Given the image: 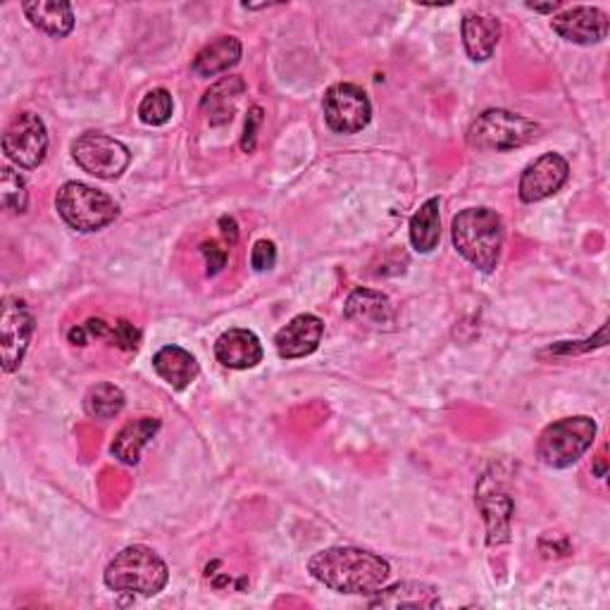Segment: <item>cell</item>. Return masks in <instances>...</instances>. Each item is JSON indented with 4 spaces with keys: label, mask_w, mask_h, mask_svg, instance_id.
<instances>
[{
    "label": "cell",
    "mask_w": 610,
    "mask_h": 610,
    "mask_svg": "<svg viewBox=\"0 0 610 610\" xmlns=\"http://www.w3.org/2000/svg\"><path fill=\"white\" fill-rule=\"evenodd\" d=\"M308 570L325 587L341 594H375L391 575V568L382 556L351 546L315 553L308 560Z\"/></svg>",
    "instance_id": "6da1fadb"
},
{
    "label": "cell",
    "mask_w": 610,
    "mask_h": 610,
    "mask_svg": "<svg viewBox=\"0 0 610 610\" xmlns=\"http://www.w3.org/2000/svg\"><path fill=\"white\" fill-rule=\"evenodd\" d=\"M453 246L468 263L482 272H494L501 263L506 227L499 213L489 208H468L453 220Z\"/></svg>",
    "instance_id": "7a4b0ae2"
},
{
    "label": "cell",
    "mask_w": 610,
    "mask_h": 610,
    "mask_svg": "<svg viewBox=\"0 0 610 610\" xmlns=\"http://www.w3.org/2000/svg\"><path fill=\"white\" fill-rule=\"evenodd\" d=\"M170 570L165 560L148 546H127L105 568V584L117 594L155 596L165 589Z\"/></svg>",
    "instance_id": "3957f363"
},
{
    "label": "cell",
    "mask_w": 610,
    "mask_h": 610,
    "mask_svg": "<svg viewBox=\"0 0 610 610\" xmlns=\"http://www.w3.org/2000/svg\"><path fill=\"white\" fill-rule=\"evenodd\" d=\"M539 136V124L508 110H487L470 124L468 144L477 151L506 153L532 144Z\"/></svg>",
    "instance_id": "277c9868"
},
{
    "label": "cell",
    "mask_w": 610,
    "mask_h": 610,
    "mask_svg": "<svg viewBox=\"0 0 610 610\" xmlns=\"http://www.w3.org/2000/svg\"><path fill=\"white\" fill-rule=\"evenodd\" d=\"M58 213L72 229L77 232H98L105 229L108 224L115 222L120 215L117 203L103 191L91 189V186L79 182H67L58 191L55 198Z\"/></svg>",
    "instance_id": "5b68a950"
},
{
    "label": "cell",
    "mask_w": 610,
    "mask_h": 610,
    "mask_svg": "<svg viewBox=\"0 0 610 610\" xmlns=\"http://www.w3.org/2000/svg\"><path fill=\"white\" fill-rule=\"evenodd\" d=\"M596 437V422L587 415L563 418L541 432L537 456L549 468H570L589 451Z\"/></svg>",
    "instance_id": "8992f818"
},
{
    "label": "cell",
    "mask_w": 610,
    "mask_h": 610,
    "mask_svg": "<svg viewBox=\"0 0 610 610\" xmlns=\"http://www.w3.org/2000/svg\"><path fill=\"white\" fill-rule=\"evenodd\" d=\"M72 155L77 165L98 179H117L129 167V148L105 134H84L72 144Z\"/></svg>",
    "instance_id": "52a82bcc"
},
{
    "label": "cell",
    "mask_w": 610,
    "mask_h": 610,
    "mask_svg": "<svg viewBox=\"0 0 610 610\" xmlns=\"http://www.w3.org/2000/svg\"><path fill=\"white\" fill-rule=\"evenodd\" d=\"M3 151L12 163L24 170L39 167L48 151V132L43 120L34 115V112L17 115L3 134Z\"/></svg>",
    "instance_id": "ba28073f"
},
{
    "label": "cell",
    "mask_w": 610,
    "mask_h": 610,
    "mask_svg": "<svg viewBox=\"0 0 610 610\" xmlns=\"http://www.w3.org/2000/svg\"><path fill=\"white\" fill-rule=\"evenodd\" d=\"M325 120L336 134L363 132L372 117L368 94L356 84H334L325 94Z\"/></svg>",
    "instance_id": "9c48e42d"
},
{
    "label": "cell",
    "mask_w": 610,
    "mask_h": 610,
    "mask_svg": "<svg viewBox=\"0 0 610 610\" xmlns=\"http://www.w3.org/2000/svg\"><path fill=\"white\" fill-rule=\"evenodd\" d=\"M34 334V315L27 303L8 296L0 315V344H3V370H17L27 353Z\"/></svg>",
    "instance_id": "30bf717a"
},
{
    "label": "cell",
    "mask_w": 610,
    "mask_h": 610,
    "mask_svg": "<svg viewBox=\"0 0 610 610\" xmlns=\"http://www.w3.org/2000/svg\"><path fill=\"white\" fill-rule=\"evenodd\" d=\"M568 160L558 153H546L522 172L520 177V198L525 203H539L544 198L563 189L568 182Z\"/></svg>",
    "instance_id": "8fae6325"
},
{
    "label": "cell",
    "mask_w": 610,
    "mask_h": 610,
    "mask_svg": "<svg viewBox=\"0 0 610 610\" xmlns=\"http://www.w3.org/2000/svg\"><path fill=\"white\" fill-rule=\"evenodd\" d=\"M551 27L560 39L577 46H592V43H601L606 39L610 22L603 10L580 5L556 15Z\"/></svg>",
    "instance_id": "7c38bea8"
},
{
    "label": "cell",
    "mask_w": 610,
    "mask_h": 610,
    "mask_svg": "<svg viewBox=\"0 0 610 610\" xmlns=\"http://www.w3.org/2000/svg\"><path fill=\"white\" fill-rule=\"evenodd\" d=\"M344 315L346 320L358 322V325L375 332H389L396 325V310L391 301L384 294L372 289H358L348 296Z\"/></svg>",
    "instance_id": "4fadbf2b"
},
{
    "label": "cell",
    "mask_w": 610,
    "mask_h": 610,
    "mask_svg": "<svg viewBox=\"0 0 610 610\" xmlns=\"http://www.w3.org/2000/svg\"><path fill=\"white\" fill-rule=\"evenodd\" d=\"M322 334H325V325H322L320 318L298 315L289 322V325H284L277 332V336H275L277 353L284 360L306 358V356L318 351V346L322 341Z\"/></svg>",
    "instance_id": "5bb4252c"
},
{
    "label": "cell",
    "mask_w": 610,
    "mask_h": 610,
    "mask_svg": "<svg viewBox=\"0 0 610 610\" xmlns=\"http://www.w3.org/2000/svg\"><path fill=\"white\" fill-rule=\"evenodd\" d=\"M215 358L229 370L256 368L263 360V344L251 329H229L215 341Z\"/></svg>",
    "instance_id": "9a60e30c"
},
{
    "label": "cell",
    "mask_w": 610,
    "mask_h": 610,
    "mask_svg": "<svg viewBox=\"0 0 610 610\" xmlns=\"http://www.w3.org/2000/svg\"><path fill=\"white\" fill-rule=\"evenodd\" d=\"M244 91H246V84L241 77H224L217 84L210 86L201 101V110L208 122L215 124V127L232 122Z\"/></svg>",
    "instance_id": "2e32d148"
},
{
    "label": "cell",
    "mask_w": 610,
    "mask_h": 610,
    "mask_svg": "<svg viewBox=\"0 0 610 610\" xmlns=\"http://www.w3.org/2000/svg\"><path fill=\"white\" fill-rule=\"evenodd\" d=\"M441 606L439 594L430 584L398 582L389 589L377 592L370 608H437Z\"/></svg>",
    "instance_id": "e0dca14e"
},
{
    "label": "cell",
    "mask_w": 610,
    "mask_h": 610,
    "mask_svg": "<svg viewBox=\"0 0 610 610\" xmlns=\"http://www.w3.org/2000/svg\"><path fill=\"white\" fill-rule=\"evenodd\" d=\"M499 36L501 24L491 15L470 12V15L463 17V43L472 60H489L496 51V43H499Z\"/></svg>",
    "instance_id": "ac0fdd59"
},
{
    "label": "cell",
    "mask_w": 610,
    "mask_h": 610,
    "mask_svg": "<svg viewBox=\"0 0 610 610\" xmlns=\"http://www.w3.org/2000/svg\"><path fill=\"white\" fill-rule=\"evenodd\" d=\"M158 430H160L158 418H141L127 422V425L120 430L115 441H112V456L120 458L124 465H136L141 458V451L151 444Z\"/></svg>",
    "instance_id": "d6986e66"
},
{
    "label": "cell",
    "mask_w": 610,
    "mask_h": 610,
    "mask_svg": "<svg viewBox=\"0 0 610 610\" xmlns=\"http://www.w3.org/2000/svg\"><path fill=\"white\" fill-rule=\"evenodd\" d=\"M22 10L34 27L58 36V39H62V36H67L74 29L72 5L62 3V0H29V3L22 5Z\"/></svg>",
    "instance_id": "ffe728a7"
},
{
    "label": "cell",
    "mask_w": 610,
    "mask_h": 610,
    "mask_svg": "<svg viewBox=\"0 0 610 610\" xmlns=\"http://www.w3.org/2000/svg\"><path fill=\"white\" fill-rule=\"evenodd\" d=\"M153 368L172 389H186L198 377L196 358L179 346H165L153 356Z\"/></svg>",
    "instance_id": "44dd1931"
},
{
    "label": "cell",
    "mask_w": 610,
    "mask_h": 610,
    "mask_svg": "<svg viewBox=\"0 0 610 610\" xmlns=\"http://www.w3.org/2000/svg\"><path fill=\"white\" fill-rule=\"evenodd\" d=\"M241 60V41L236 36H220L213 43H208L194 60V74L198 77H217L222 72H229Z\"/></svg>",
    "instance_id": "7402d4cb"
},
{
    "label": "cell",
    "mask_w": 610,
    "mask_h": 610,
    "mask_svg": "<svg viewBox=\"0 0 610 610\" xmlns=\"http://www.w3.org/2000/svg\"><path fill=\"white\" fill-rule=\"evenodd\" d=\"M441 201L430 198L420 206L418 213L410 217V244L418 253H432L439 246L441 239V217H439Z\"/></svg>",
    "instance_id": "603a6c76"
},
{
    "label": "cell",
    "mask_w": 610,
    "mask_h": 610,
    "mask_svg": "<svg viewBox=\"0 0 610 610\" xmlns=\"http://www.w3.org/2000/svg\"><path fill=\"white\" fill-rule=\"evenodd\" d=\"M124 403H127V398H124L122 389L115 387V384H96L84 396L86 415L96 420H112L120 415Z\"/></svg>",
    "instance_id": "cb8c5ba5"
},
{
    "label": "cell",
    "mask_w": 610,
    "mask_h": 610,
    "mask_svg": "<svg viewBox=\"0 0 610 610\" xmlns=\"http://www.w3.org/2000/svg\"><path fill=\"white\" fill-rule=\"evenodd\" d=\"M172 110V94L167 89H153L144 96L139 105V117L144 124H151V127H163V124L170 122Z\"/></svg>",
    "instance_id": "d4e9b609"
},
{
    "label": "cell",
    "mask_w": 610,
    "mask_h": 610,
    "mask_svg": "<svg viewBox=\"0 0 610 610\" xmlns=\"http://www.w3.org/2000/svg\"><path fill=\"white\" fill-rule=\"evenodd\" d=\"M0 203L12 213H24L29 206L27 184L12 167H3V174H0Z\"/></svg>",
    "instance_id": "484cf974"
},
{
    "label": "cell",
    "mask_w": 610,
    "mask_h": 610,
    "mask_svg": "<svg viewBox=\"0 0 610 610\" xmlns=\"http://www.w3.org/2000/svg\"><path fill=\"white\" fill-rule=\"evenodd\" d=\"M110 341L117 344L122 351H136V348H139V341H141V332L136 329L134 325H129V322L120 320V322H115V325H112Z\"/></svg>",
    "instance_id": "4316f807"
},
{
    "label": "cell",
    "mask_w": 610,
    "mask_h": 610,
    "mask_svg": "<svg viewBox=\"0 0 610 610\" xmlns=\"http://www.w3.org/2000/svg\"><path fill=\"white\" fill-rule=\"evenodd\" d=\"M277 263V248L272 241H258L253 246V253H251V265L253 270L258 272H265V270H272Z\"/></svg>",
    "instance_id": "83f0119b"
},
{
    "label": "cell",
    "mask_w": 610,
    "mask_h": 610,
    "mask_svg": "<svg viewBox=\"0 0 610 610\" xmlns=\"http://www.w3.org/2000/svg\"><path fill=\"white\" fill-rule=\"evenodd\" d=\"M201 253L208 260V275L215 277L217 272H222V267L227 265V248H220L217 241H206L201 246Z\"/></svg>",
    "instance_id": "f1b7e54d"
},
{
    "label": "cell",
    "mask_w": 610,
    "mask_h": 610,
    "mask_svg": "<svg viewBox=\"0 0 610 610\" xmlns=\"http://www.w3.org/2000/svg\"><path fill=\"white\" fill-rule=\"evenodd\" d=\"M260 122H263V110L256 105V108H251V112H248V117H246V129H244V141H241V148L246 153H251L256 148V132L260 127Z\"/></svg>",
    "instance_id": "f546056e"
},
{
    "label": "cell",
    "mask_w": 610,
    "mask_h": 610,
    "mask_svg": "<svg viewBox=\"0 0 610 610\" xmlns=\"http://www.w3.org/2000/svg\"><path fill=\"white\" fill-rule=\"evenodd\" d=\"M220 227H222V234L229 239V244H236V239H239V232H236V222L232 217H222Z\"/></svg>",
    "instance_id": "4dcf8cb0"
},
{
    "label": "cell",
    "mask_w": 610,
    "mask_h": 610,
    "mask_svg": "<svg viewBox=\"0 0 610 610\" xmlns=\"http://www.w3.org/2000/svg\"><path fill=\"white\" fill-rule=\"evenodd\" d=\"M596 475H599L601 480L608 475V470H606V456H599V460H596Z\"/></svg>",
    "instance_id": "1f68e13d"
},
{
    "label": "cell",
    "mask_w": 610,
    "mask_h": 610,
    "mask_svg": "<svg viewBox=\"0 0 610 610\" xmlns=\"http://www.w3.org/2000/svg\"><path fill=\"white\" fill-rule=\"evenodd\" d=\"M527 8H532V10H539V12H556L558 8H560V3H549V5H527Z\"/></svg>",
    "instance_id": "d6a6232c"
}]
</instances>
